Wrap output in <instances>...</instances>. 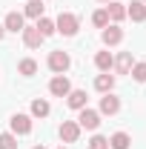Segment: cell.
<instances>
[{
	"label": "cell",
	"instance_id": "cell-19",
	"mask_svg": "<svg viewBox=\"0 0 146 149\" xmlns=\"http://www.w3.org/2000/svg\"><path fill=\"white\" fill-rule=\"evenodd\" d=\"M52 112V106H49V100H43V97H37V100H32V118H46Z\"/></svg>",
	"mask_w": 146,
	"mask_h": 149
},
{
	"label": "cell",
	"instance_id": "cell-8",
	"mask_svg": "<svg viewBox=\"0 0 146 149\" xmlns=\"http://www.w3.org/2000/svg\"><path fill=\"white\" fill-rule=\"evenodd\" d=\"M66 103L72 106V109H86V103H89V95H86V89H72V92L66 95Z\"/></svg>",
	"mask_w": 146,
	"mask_h": 149
},
{
	"label": "cell",
	"instance_id": "cell-18",
	"mask_svg": "<svg viewBox=\"0 0 146 149\" xmlns=\"http://www.w3.org/2000/svg\"><path fill=\"white\" fill-rule=\"evenodd\" d=\"M95 66H97L100 72H109L112 66H115V57H112V52H97V55H95Z\"/></svg>",
	"mask_w": 146,
	"mask_h": 149
},
{
	"label": "cell",
	"instance_id": "cell-3",
	"mask_svg": "<svg viewBox=\"0 0 146 149\" xmlns=\"http://www.w3.org/2000/svg\"><path fill=\"white\" fill-rule=\"evenodd\" d=\"M77 126L80 129H86V132H95L97 126H100V112H95V109H80V115H77Z\"/></svg>",
	"mask_w": 146,
	"mask_h": 149
},
{
	"label": "cell",
	"instance_id": "cell-11",
	"mask_svg": "<svg viewBox=\"0 0 146 149\" xmlns=\"http://www.w3.org/2000/svg\"><path fill=\"white\" fill-rule=\"evenodd\" d=\"M20 35H23V43H26L29 49H37V46H40V43L46 40V37L37 32V26H26V29H23Z\"/></svg>",
	"mask_w": 146,
	"mask_h": 149
},
{
	"label": "cell",
	"instance_id": "cell-2",
	"mask_svg": "<svg viewBox=\"0 0 146 149\" xmlns=\"http://www.w3.org/2000/svg\"><path fill=\"white\" fill-rule=\"evenodd\" d=\"M46 63H49V69H52L55 74H63L69 66H72V57L66 55L63 49H55V52H49V60H46Z\"/></svg>",
	"mask_w": 146,
	"mask_h": 149
},
{
	"label": "cell",
	"instance_id": "cell-22",
	"mask_svg": "<svg viewBox=\"0 0 146 149\" xmlns=\"http://www.w3.org/2000/svg\"><path fill=\"white\" fill-rule=\"evenodd\" d=\"M132 80H138V83H146V63L140 60V63H132Z\"/></svg>",
	"mask_w": 146,
	"mask_h": 149
},
{
	"label": "cell",
	"instance_id": "cell-26",
	"mask_svg": "<svg viewBox=\"0 0 146 149\" xmlns=\"http://www.w3.org/2000/svg\"><path fill=\"white\" fill-rule=\"evenodd\" d=\"M3 35H6V29H3V23H0V40H3Z\"/></svg>",
	"mask_w": 146,
	"mask_h": 149
},
{
	"label": "cell",
	"instance_id": "cell-27",
	"mask_svg": "<svg viewBox=\"0 0 146 149\" xmlns=\"http://www.w3.org/2000/svg\"><path fill=\"white\" fill-rule=\"evenodd\" d=\"M32 149H46V146H43V143H40V146H32Z\"/></svg>",
	"mask_w": 146,
	"mask_h": 149
},
{
	"label": "cell",
	"instance_id": "cell-4",
	"mask_svg": "<svg viewBox=\"0 0 146 149\" xmlns=\"http://www.w3.org/2000/svg\"><path fill=\"white\" fill-rule=\"evenodd\" d=\"M49 92L55 95V97H66V95L72 92V83H69V77H66V74H55V77L49 80Z\"/></svg>",
	"mask_w": 146,
	"mask_h": 149
},
{
	"label": "cell",
	"instance_id": "cell-14",
	"mask_svg": "<svg viewBox=\"0 0 146 149\" xmlns=\"http://www.w3.org/2000/svg\"><path fill=\"white\" fill-rule=\"evenodd\" d=\"M132 63H135V60H132V52H120V55L115 57V66H112V69H115L117 74H129Z\"/></svg>",
	"mask_w": 146,
	"mask_h": 149
},
{
	"label": "cell",
	"instance_id": "cell-23",
	"mask_svg": "<svg viewBox=\"0 0 146 149\" xmlns=\"http://www.w3.org/2000/svg\"><path fill=\"white\" fill-rule=\"evenodd\" d=\"M92 23H95L97 29H106V26H109V15H106V9H97V12L92 15Z\"/></svg>",
	"mask_w": 146,
	"mask_h": 149
},
{
	"label": "cell",
	"instance_id": "cell-6",
	"mask_svg": "<svg viewBox=\"0 0 146 149\" xmlns=\"http://www.w3.org/2000/svg\"><path fill=\"white\" fill-rule=\"evenodd\" d=\"M77 138H80L77 120H63V123H60V141H63V143H74Z\"/></svg>",
	"mask_w": 146,
	"mask_h": 149
},
{
	"label": "cell",
	"instance_id": "cell-10",
	"mask_svg": "<svg viewBox=\"0 0 146 149\" xmlns=\"http://www.w3.org/2000/svg\"><path fill=\"white\" fill-rule=\"evenodd\" d=\"M120 112V97H115L112 92H106L100 97V115H117Z\"/></svg>",
	"mask_w": 146,
	"mask_h": 149
},
{
	"label": "cell",
	"instance_id": "cell-25",
	"mask_svg": "<svg viewBox=\"0 0 146 149\" xmlns=\"http://www.w3.org/2000/svg\"><path fill=\"white\" fill-rule=\"evenodd\" d=\"M89 149H109V138H103V135H92Z\"/></svg>",
	"mask_w": 146,
	"mask_h": 149
},
{
	"label": "cell",
	"instance_id": "cell-9",
	"mask_svg": "<svg viewBox=\"0 0 146 149\" xmlns=\"http://www.w3.org/2000/svg\"><path fill=\"white\" fill-rule=\"evenodd\" d=\"M126 17H132L135 23H143V20H146V3H143V0H132V3H126Z\"/></svg>",
	"mask_w": 146,
	"mask_h": 149
},
{
	"label": "cell",
	"instance_id": "cell-30",
	"mask_svg": "<svg viewBox=\"0 0 146 149\" xmlns=\"http://www.w3.org/2000/svg\"><path fill=\"white\" fill-rule=\"evenodd\" d=\"M143 3H146V0H143Z\"/></svg>",
	"mask_w": 146,
	"mask_h": 149
},
{
	"label": "cell",
	"instance_id": "cell-15",
	"mask_svg": "<svg viewBox=\"0 0 146 149\" xmlns=\"http://www.w3.org/2000/svg\"><path fill=\"white\" fill-rule=\"evenodd\" d=\"M95 89H97V92H112V89H115V74H109V72H103V74H97V77H95Z\"/></svg>",
	"mask_w": 146,
	"mask_h": 149
},
{
	"label": "cell",
	"instance_id": "cell-13",
	"mask_svg": "<svg viewBox=\"0 0 146 149\" xmlns=\"http://www.w3.org/2000/svg\"><path fill=\"white\" fill-rule=\"evenodd\" d=\"M106 15H109V20H112V23H120V20L126 17V3L109 0V6H106Z\"/></svg>",
	"mask_w": 146,
	"mask_h": 149
},
{
	"label": "cell",
	"instance_id": "cell-28",
	"mask_svg": "<svg viewBox=\"0 0 146 149\" xmlns=\"http://www.w3.org/2000/svg\"><path fill=\"white\" fill-rule=\"evenodd\" d=\"M100 3H109V0H100Z\"/></svg>",
	"mask_w": 146,
	"mask_h": 149
},
{
	"label": "cell",
	"instance_id": "cell-21",
	"mask_svg": "<svg viewBox=\"0 0 146 149\" xmlns=\"http://www.w3.org/2000/svg\"><path fill=\"white\" fill-rule=\"evenodd\" d=\"M35 26H37V32H40L43 37H49V35H55V32H57V29H55V20H49V17H40Z\"/></svg>",
	"mask_w": 146,
	"mask_h": 149
},
{
	"label": "cell",
	"instance_id": "cell-20",
	"mask_svg": "<svg viewBox=\"0 0 146 149\" xmlns=\"http://www.w3.org/2000/svg\"><path fill=\"white\" fill-rule=\"evenodd\" d=\"M17 72L23 74V77H32V74H37V60H32V57H23L17 63Z\"/></svg>",
	"mask_w": 146,
	"mask_h": 149
},
{
	"label": "cell",
	"instance_id": "cell-17",
	"mask_svg": "<svg viewBox=\"0 0 146 149\" xmlns=\"http://www.w3.org/2000/svg\"><path fill=\"white\" fill-rule=\"evenodd\" d=\"M129 146H132V138L126 132H115L109 138V149H129Z\"/></svg>",
	"mask_w": 146,
	"mask_h": 149
},
{
	"label": "cell",
	"instance_id": "cell-7",
	"mask_svg": "<svg viewBox=\"0 0 146 149\" xmlns=\"http://www.w3.org/2000/svg\"><path fill=\"white\" fill-rule=\"evenodd\" d=\"M3 29L17 35V32H23V29H26V17H23L20 12H9V15H6V20H3Z\"/></svg>",
	"mask_w": 146,
	"mask_h": 149
},
{
	"label": "cell",
	"instance_id": "cell-1",
	"mask_svg": "<svg viewBox=\"0 0 146 149\" xmlns=\"http://www.w3.org/2000/svg\"><path fill=\"white\" fill-rule=\"evenodd\" d=\"M55 29L60 35L72 37V35H77V29H80V20H77V15H72V12H60L57 20H55Z\"/></svg>",
	"mask_w": 146,
	"mask_h": 149
},
{
	"label": "cell",
	"instance_id": "cell-5",
	"mask_svg": "<svg viewBox=\"0 0 146 149\" xmlns=\"http://www.w3.org/2000/svg\"><path fill=\"white\" fill-rule=\"evenodd\" d=\"M9 126H12V135H29L32 132V118L23 115V112H17V115H12Z\"/></svg>",
	"mask_w": 146,
	"mask_h": 149
},
{
	"label": "cell",
	"instance_id": "cell-29",
	"mask_svg": "<svg viewBox=\"0 0 146 149\" xmlns=\"http://www.w3.org/2000/svg\"><path fill=\"white\" fill-rule=\"evenodd\" d=\"M57 149H66V146H57Z\"/></svg>",
	"mask_w": 146,
	"mask_h": 149
},
{
	"label": "cell",
	"instance_id": "cell-16",
	"mask_svg": "<svg viewBox=\"0 0 146 149\" xmlns=\"http://www.w3.org/2000/svg\"><path fill=\"white\" fill-rule=\"evenodd\" d=\"M43 0H29L26 3V9H23V17H32V20H40L43 17Z\"/></svg>",
	"mask_w": 146,
	"mask_h": 149
},
{
	"label": "cell",
	"instance_id": "cell-12",
	"mask_svg": "<svg viewBox=\"0 0 146 149\" xmlns=\"http://www.w3.org/2000/svg\"><path fill=\"white\" fill-rule=\"evenodd\" d=\"M103 43H106V46H117V43H120V40H123V29H120V26H117V23H112V26H106V29H103Z\"/></svg>",
	"mask_w": 146,
	"mask_h": 149
},
{
	"label": "cell",
	"instance_id": "cell-24",
	"mask_svg": "<svg viewBox=\"0 0 146 149\" xmlns=\"http://www.w3.org/2000/svg\"><path fill=\"white\" fill-rule=\"evenodd\" d=\"M0 149H17V138L12 132H0Z\"/></svg>",
	"mask_w": 146,
	"mask_h": 149
}]
</instances>
